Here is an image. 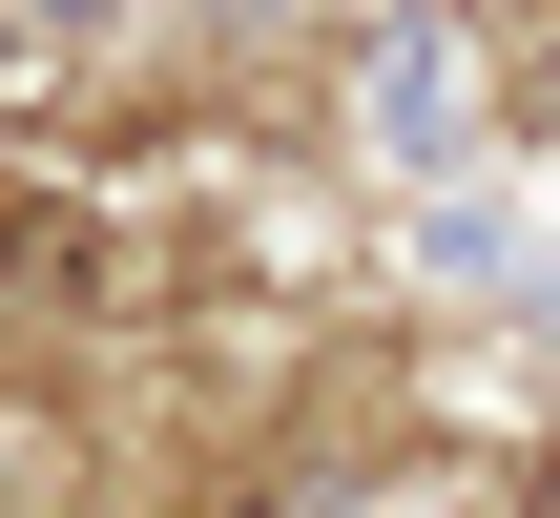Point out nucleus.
Wrapping results in <instances>:
<instances>
[{"label": "nucleus", "instance_id": "f257e3e1", "mask_svg": "<svg viewBox=\"0 0 560 518\" xmlns=\"http://www.w3.org/2000/svg\"><path fill=\"white\" fill-rule=\"evenodd\" d=\"M229 518H291V498H229Z\"/></svg>", "mask_w": 560, "mask_h": 518}]
</instances>
